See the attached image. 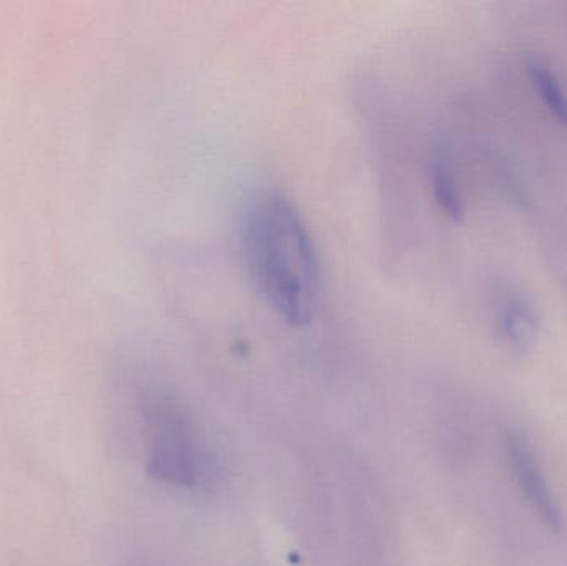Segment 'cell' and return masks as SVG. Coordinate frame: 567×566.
Masks as SVG:
<instances>
[{
    "label": "cell",
    "mask_w": 567,
    "mask_h": 566,
    "mask_svg": "<svg viewBox=\"0 0 567 566\" xmlns=\"http://www.w3.org/2000/svg\"><path fill=\"white\" fill-rule=\"evenodd\" d=\"M243 248L266 305L289 325H307L319 298L320 261L297 206L282 193H261L246 212Z\"/></svg>",
    "instance_id": "1"
},
{
    "label": "cell",
    "mask_w": 567,
    "mask_h": 566,
    "mask_svg": "<svg viewBox=\"0 0 567 566\" xmlns=\"http://www.w3.org/2000/svg\"><path fill=\"white\" fill-rule=\"evenodd\" d=\"M146 422L152 438L150 474L168 484L192 487L199 477V457L182 411L168 398H155L146 404Z\"/></svg>",
    "instance_id": "2"
},
{
    "label": "cell",
    "mask_w": 567,
    "mask_h": 566,
    "mask_svg": "<svg viewBox=\"0 0 567 566\" xmlns=\"http://www.w3.org/2000/svg\"><path fill=\"white\" fill-rule=\"evenodd\" d=\"M506 455L513 474L518 478L523 494L532 502L539 517L555 532L561 531V515L553 501L551 492L543 477L542 469L533 452L526 447V442L516 432L505 431L503 434Z\"/></svg>",
    "instance_id": "3"
},
{
    "label": "cell",
    "mask_w": 567,
    "mask_h": 566,
    "mask_svg": "<svg viewBox=\"0 0 567 566\" xmlns=\"http://www.w3.org/2000/svg\"><path fill=\"white\" fill-rule=\"evenodd\" d=\"M529 75L538 90L539 96L545 100L546 106L551 110L555 119L567 126V96L559 83L558 76L553 73L542 60H528Z\"/></svg>",
    "instance_id": "4"
},
{
    "label": "cell",
    "mask_w": 567,
    "mask_h": 566,
    "mask_svg": "<svg viewBox=\"0 0 567 566\" xmlns=\"http://www.w3.org/2000/svg\"><path fill=\"white\" fill-rule=\"evenodd\" d=\"M435 195L443 212L453 219H460L463 215L462 198L458 195L455 179L445 166L435 169Z\"/></svg>",
    "instance_id": "5"
}]
</instances>
